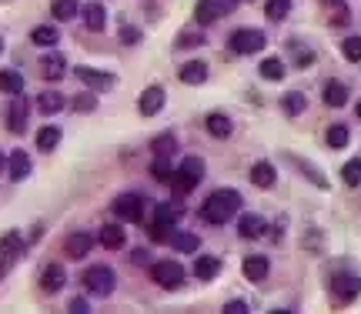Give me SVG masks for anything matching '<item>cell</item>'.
I'll list each match as a JSON object with an SVG mask.
<instances>
[{
	"label": "cell",
	"mask_w": 361,
	"mask_h": 314,
	"mask_svg": "<svg viewBox=\"0 0 361 314\" xmlns=\"http://www.w3.org/2000/svg\"><path fill=\"white\" fill-rule=\"evenodd\" d=\"M358 120H361V101H358Z\"/></svg>",
	"instance_id": "obj_51"
},
{
	"label": "cell",
	"mask_w": 361,
	"mask_h": 314,
	"mask_svg": "<svg viewBox=\"0 0 361 314\" xmlns=\"http://www.w3.org/2000/svg\"><path fill=\"white\" fill-rule=\"evenodd\" d=\"M67 107V101H64V94H57V90H44L41 97H37V110L44 114V117H50V114H60Z\"/></svg>",
	"instance_id": "obj_23"
},
{
	"label": "cell",
	"mask_w": 361,
	"mask_h": 314,
	"mask_svg": "<svg viewBox=\"0 0 361 314\" xmlns=\"http://www.w3.org/2000/svg\"><path fill=\"white\" fill-rule=\"evenodd\" d=\"M30 171H34L30 154L27 150H14V154H10V180H27Z\"/></svg>",
	"instance_id": "obj_21"
},
{
	"label": "cell",
	"mask_w": 361,
	"mask_h": 314,
	"mask_svg": "<svg viewBox=\"0 0 361 314\" xmlns=\"http://www.w3.org/2000/svg\"><path fill=\"white\" fill-rule=\"evenodd\" d=\"M71 311H74V314H84V311H87V301H84V298H74V301H71Z\"/></svg>",
	"instance_id": "obj_46"
},
{
	"label": "cell",
	"mask_w": 361,
	"mask_h": 314,
	"mask_svg": "<svg viewBox=\"0 0 361 314\" xmlns=\"http://www.w3.org/2000/svg\"><path fill=\"white\" fill-rule=\"evenodd\" d=\"M274 178H278V171H274L268 161H257V164L251 167V184H255V187H271Z\"/></svg>",
	"instance_id": "obj_27"
},
{
	"label": "cell",
	"mask_w": 361,
	"mask_h": 314,
	"mask_svg": "<svg viewBox=\"0 0 361 314\" xmlns=\"http://www.w3.org/2000/svg\"><path fill=\"white\" fill-rule=\"evenodd\" d=\"M80 17H84V27L94 30V34H101L107 27V10L101 3H84L80 7Z\"/></svg>",
	"instance_id": "obj_15"
},
{
	"label": "cell",
	"mask_w": 361,
	"mask_h": 314,
	"mask_svg": "<svg viewBox=\"0 0 361 314\" xmlns=\"http://www.w3.org/2000/svg\"><path fill=\"white\" fill-rule=\"evenodd\" d=\"M37 67H41V77H44V80H60V77L67 74V60H64V54H57V50H54V54H44Z\"/></svg>",
	"instance_id": "obj_13"
},
{
	"label": "cell",
	"mask_w": 361,
	"mask_h": 314,
	"mask_svg": "<svg viewBox=\"0 0 361 314\" xmlns=\"http://www.w3.org/2000/svg\"><path fill=\"white\" fill-rule=\"evenodd\" d=\"M204 127H208V134L211 137H231V131H234V124H231V117L227 114H221V110H214V114H208L204 117Z\"/></svg>",
	"instance_id": "obj_18"
},
{
	"label": "cell",
	"mask_w": 361,
	"mask_h": 314,
	"mask_svg": "<svg viewBox=\"0 0 361 314\" xmlns=\"http://www.w3.org/2000/svg\"><path fill=\"white\" fill-rule=\"evenodd\" d=\"M348 137H351V134H348V127H345V124H334V127L328 131V144H331L334 150H341V148L348 144Z\"/></svg>",
	"instance_id": "obj_39"
},
{
	"label": "cell",
	"mask_w": 361,
	"mask_h": 314,
	"mask_svg": "<svg viewBox=\"0 0 361 314\" xmlns=\"http://www.w3.org/2000/svg\"><path fill=\"white\" fill-rule=\"evenodd\" d=\"M264 217H261V214H244V217H241L238 221V234L241 238H248V241H255V238H261V234H264Z\"/></svg>",
	"instance_id": "obj_19"
},
{
	"label": "cell",
	"mask_w": 361,
	"mask_h": 314,
	"mask_svg": "<svg viewBox=\"0 0 361 314\" xmlns=\"http://www.w3.org/2000/svg\"><path fill=\"white\" fill-rule=\"evenodd\" d=\"M341 178H345L348 187H358L361 184V157H355V161H348V164L341 167Z\"/></svg>",
	"instance_id": "obj_37"
},
{
	"label": "cell",
	"mask_w": 361,
	"mask_h": 314,
	"mask_svg": "<svg viewBox=\"0 0 361 314\" xmlns=\"http://www.w3.org/2000/svg\"><path fill=\"white\" fill-rule=\"evenodd\" d=\"M50 14L57 20H74L80 14V3L77 0H50Z\"/></svg>",
	"instance_id": "obj_29"
},
{
	"label": "cell",
	"mask_w": 361,
	"mask_h": 314,
	"mask_svg": "<svg viewBox=\"0 0 361 314\" xmlns=\"http://www.w3.org/2000/svg\"><path fill=\"white\" fill-rule=\"evenodd\" d=\"M84 287H87L90 294H97V298H107V294L114 291V271L107 268V264L87 268L84 271Z\"/></svg>",
	"instance_id": "obj_2"
},
{
	"label": "cell",
	"mask_w": 361,
	"mask_h": 314,
	"mask_svg": "<svg viewBox=\"0 0 361 314\" xmlns=\"http://www.w3.org/2000/svg\"><path fill=\"white\" fill-rule=\"evenodd\" d=\"M331 24H334V27H345V24H351V10H348L345 3H338V10L331 14Z\"/></svg>",
	"instance_id": "obj_43"
},
{
	"label": "cell",
	"mask_w": 361,
	"mask_h": 314,
	"mask_svg": "<svg viewBox=\"0 0 361 314\" xmlns=\"http://www.w3.org/2000/svg\"><path fill=\"white\" fill-rule=\"evenodd\" d=\"M27 251V241L20 238V231H7L3 238H0V257H7V261H17V257Z\"/></svg>",
	"instance_id": "obj_14"
},
{
	"label": "cell",
	"mask_w": 361,
	"mask_h": 314,
	"mask_svg": "<svg viewBox=\"0 0 361 314\" xmlns=\"http://www.w3.org/2000/svg\"><path fill=\"white\" fill-rule=\"evenodd\" d=\"M325 104H328V107H345V104H348L345 84H338V80L325 84Z\"/></svg>",
	"instance_id": "obj_30"
},
{
	"label": "cell",
	"mask_w": 361,
	"mask_h": 314,
	"mask_svg": "<svg viewBox=\"0 0 361 314\" xmlns=\"http://www.w3.org/2000/svg\"><path fill=\"white\" fill-rule=\"evenodd\" d=\"M90 248H94V238H90L87 231H74L71 238L64 241V255L74 257V261H80V257L90 255Z\"/></svg>",
	"instance_id": "obj_11"
},
{
	"label": "cell",
	"mask_w": 361,
	"mask_h": 314,
	"mask_svg": "<svg viewBox=\"0 0 361 314\" xmlns=\"http://www.w3.org/2000/svg\"><path fill=\"white\" fill-rule=\"evenodd\" d=\"M0 54H3V41H0Z\"/></svg>",
	"instance_id": "obj_52"
},
{
	"label": "cell",
	"mask_w": 361,
	"mask_h": 314,
	"mask_svg": "<svg viewBox=\"0 0 361 314\" xmlns=\"http://www.w3.org/2000/svg\"><path fill=\"white\" fill-rule=\"evenodd\" d=\"M171 231H174V227L150 224V241H157V244H167V241H171Z\"/></svg>",
	"instance_id": "obj_42"
},
{
	"label": "cell",
	"mask_w": 361,
	"mask_h": 314,
	"mask_svg": "<svg viewBox=\"0 0 361 314\" xmlns=\"http://www.w3.org/2000/svg\"><path fill=\"white\" fill-rule=\"evenodd\" d=\"M174 251H180V255H191V251H197V234H191V231H171V241H167Z\"/></svg>",
	"instance_id": "obj_26"
},
{
	"label": "cell",
	"mask_w": 361,
	"mask_h": 314,
	"mask_svg": "<svg viewBox=\"0 0 361 314\" xmlns=\"http://www.w3.org/2000/svg\"><path fill=\"white\" fill-rule=\"evenodd\" d=\"M0 94H24V74L20 71H0Z\"/></svg>",
	"instance_id": "obj_28"
},
{
	"label": "cell",
	"mask_w": 361,
	"mask_h": 314,
	"mask_svg": "<svg viewBox=\"0 0 361 314\" xmlns=\"http://www.w3.org/2000/svg\"><path fill=\"white\" fill-rule=\"evenodd\" d=\"M241 271H244V278H248V281H264V278H268V271H271V264H268V257L264 255H251V257H244Z\"/></svg>",
	"instance_id": "obj_16"
},
{
	"label": "cell",
	"mask_w": 361,
	"mask_h": 314,
	"mask_svg": "<svg viewBox=\"0 0 361 314\" xmlns=\"http://www.w3.org/2000/svg\"><path fill=\"white\" fill-rule=\"evenodd\" d=\"M7 264H10V261H7V257H3V261H0V278H3V274H7Z\"/></svg>",
	"instance_id": "obj_48"
},
{
	"label": "cell",
	"mask_w": 361,
	"mask_h": 314,
	"mask_svg": "<svg viewBox=\"0 0 361 314\" xmlns=\"http://www.w3.org/2000/svg\"><path fill=\"white\" fill-rule=\"evenodd\" d=\"M27 117H30V104L24 94H14L10 97V107H7V127L10 134H24L27 131Z\"/></svg>",
	"instance_id": "obj_6"
},
{
	"label": "cell",
	"mask_w": 361,
	"mask_h": 314,
	"mask_svg": "<svg viewBox=\"0 0 361 314\" xmlns=\"http://www.w3.org/2000/svg\"><path fill=\"white\" fill-rule=\"evenodd\" d=\"M164 87H157V84H150L144 94H141V101H137V110L144 114V117H154V114H161V107H164Z\"/></svg>",
	"instance_id": "obj_10"
},
{
	"label": "cell",
	"mask_w": 361,
	"mask_h": 314,
	"mask_svg": "<svg viewBox=\"0 0 361 314\" xmlns=\"http://www.w3.org/2000/svg\"><path fill=\"white\" fill-rule=\"evenodd\" d=\"M64 285H67V271H64V264H47L44 274H41V291H44V294H57Z\"/></svg>",
	"instance_id": "obj_12"
},
{
	"label": "cell",
	"mask_w": 361,
	"mask_h": 314,
	"mask_svg": "<svg viewBox=\"0 0 361 314\" xmlns=\"http://www.w3.org/2000/svg\"><path fill=\"white\" fill-rule=\"evenodd\" d=\"M178 77L184 84H204V80H208V64H204V60H187L178 71Z\"/></svg>",
	"instance_id": "obj_22"
},
{
	"label": "cell",
	"mask_w": 361,
	"mask_h": 314,
	"mask_svg": "<svg viewBox=\"0 0 361 314\" xmlns=\"http://www.w3.org/2000/svg\"><path fill=\"white\" fill-rule=\"evenodd\" d=\"M60 144V127H54V124H47L44 131L37 134V150H54Z\"/></svg>",
	"instance_id": "obj_33"
},
{
	"label": "cell",
	"mask_w": 361,
	"mask_h": 314,
	"mask_svg": "<svg viewBox=\"0 0 361 314\" xmlns=\"http://www.w3.org/2000/svg\"><path fill=\"white\" fill-rule=\"evenodd\" d=\"M341 54H345L351 64H358L361 60V37H348L345 44H341Z\"/></svg>",
	"instance_id": "obj_41"
},
{
	"label": "cell",
	"mask_w": 361,
	"mask_h": 314,
	"mask_svg": "<svg viewBox=\"0 0 361 314\" xmlns=\"http://www.w3.org/2000/svg\"><path fill=\"white\" fill-rule=\"evenodd\" d=\"M227 10H231V0H197L194 20L201 27H208V24H214L218 17H225Z\"/></svg>",
	"instance_id": "obj_8"
},
{
	"label": "cell",
	"mask_w": 361,
	"mask_h": 314,
	"mask_svg": "<svg viewBox=\"0 0 361 314\" xmlns=\"http://www.w3.org/2000/svg\"><path fill=\"white\" fill-rule=\"evenodd\" d=\"M180 217H184V208H180V204H174V201L157 204V210H154V224H164V227H174Z\"/></svg>",
	"instance_id": "obj_20"
},
{
	"label": "cell",
	"mask_w": 361,
	"mask_h": 314,
	"mask_svg": "<svg viewBox=\"0 0 361 314\" xmlns=\"http://www.w3.org/2000/svg\"><path fill=\"white\" fill-rule=\"evenodd\" d=\"M248 311V304H244V301H227L225 304V314H244Z\"/></svg>",
	"instance_id": "obj_45"
},
{
	"label": "cell",
	"mask_w": 361,
	"mask_h": 314,
	"mask_svg": "<svg viewBox=\"0 0 361 314\" xmlns=\"http://www.w3.org/2000/svg\"><path fill=\"white\" fill-rule=\"evenodd\" d=\"M171 164H167V157H154V164H150V178L154 180H171Z\"/></svg>",
	"instance_id": "obj_40"
},
{
	"label": "cell",
	"mask_w": 361,
	"mask_h": 314,
	"mask_svg": "<svg viewBox=\"0 0 361 314\" xmlns=\"http://www.w3.org/2000/svg\"><path fill=\"white\" fill-rule=\"evenodd\" d=\"M264 44H268V37L255 27H241L231 34V50H234V54H257Z\"/></svg>",
	"instance_id": "obj_4"
},
{
	"label": "cell",
	"mask_w": 361,
	"mask_h": 314,
	"mask_svg": "<svg viewBox=\"0 0 361 314\" xmlns=\"http://www.w3.org/2000/svg\"><path fill=\"white\" fill-rule=\"evenodd\" d=\"M264 14H268L271 20H285V17L291 14V0H268V3H264Z\"/></svg>",
	"instance_id": "obj_35"
},
{
	"label": "cell",
	"mask_w": 361,
	"mask_h": 314,
	"mask_svg": "<svg viewBox=\"0 0 361 314\" xmlns=\"http://www.w3.org/2000/svg\"><path fill=\"white\" fill-rule=\"evenodd\" d=\"M71 107H74L77 114H90V110L97 107V97H94V90H84V94H77L74 101H71Z\"/></svg>",
	"instance_id": "obj_38"
},
{
	"label": "cell",
	"mask_w": 361,
	"mask_h": 314,
	"mask_svg": "<svg viewBox=\"0 0 361 314\" xmlns=\"http://www.w3.org/2000/svg\"><path fill=\"white\" fill-rule=\"evenodd\" d=\"M238 210H241V194L234 187H221V191L208 194V201L201 204V217L208 224H227Z\"/></svg>",
	"instance_id": "obj_1"
},
{
	"label": "cell",
	"mask_w": 361,
	"mask_h": 314,
	"mask_svg": "<svg viewBox=\"0 0 361 314\" xmlns=\"http://www.w3.org/2000/svg\"><path fill=\"white\" fill-rule=\"evenodd\" d=\"M281 107H285L288 117H298L301 110H304V94H298V90H288L285 97H281Z\"/></svg>",
	"instance_id": "obj_34"
},
{
	"label": "cell",
	"mask_w": 361,
	"mask_h": 314,
	"mask_svg": "<svg viewBox=\"0 0 361 314\" xmlns=\"http://www.w3.org/2000/svg\"><path fill=\"white\" fill-rule=\"evenodd\" d=\"M57 41H60V30L54 24H41V27L30 30V44H37V47H54Z\"/></svg>",
	"instance_id": "obj_25"
},
{
	"label": "cell",
	"mask_w": 361,
	"mask_h": 314,
	"mask_svg": "<svg viewBox=\"0 0 361 314\" xmlns=\"http://www.w3.org/2000/svg\"><path fill=\"white\" fill-rule=\"evenodd\" d=\"M131 261H134V264H144V261H148V251H144V248H137L134 255H131Z\"/></svg>",
	"instance_id": "obj_47"
},
{
	"label": "cell",
	"mask_w": 361,
	"mask_h": 314,
	"mask_svg": "<svg viewBox=\"0 0 361 314\" xmlns=\"http://www.w3.org/2000/svg\"><path fill=\"white\" fill-rule=\"evenodd\" d=\"M325 3H341V0H325Z\"/></svg>",
	"instance_id": "obj_49"
},
{
	"label": "cell",
	"mask_w": 361,
	"mask_h": 314,
	"mask_svg": "<svg viewBox=\"0 0 361 314\" xmlns=\"http://www.w3.org/2000/svg\"><path fill=\"white\" fill-rule=\"evenodd\" d=\"M120 41H124L127 47L141 44V30H137V27H124V30H120Z\"/></svg>",
	"instance_id": "obj_44"
},
{
	"label": "cell",
	"mask_w": 361,
	"mask_h": 314,
	"mask_svg": "<svg viewBox=\"0 0 361 314\" xmlns=\"http://www.w3.org/2000/svg\"><path fill=\"white\" fill-rule=\"evenodd\" d=\"M204 44V34L201 30H180L178 41H174V47H180V50H187V47H201Z\"/></svg>",
	"instance_id": "obj_36"
},
{
	"label": "cell",
	"mask_w": 361,
	"mask_h": 314,
	"mask_svg": "<svg viewBox=\"0 0 361 314\" xmlns=\"http://www.w3.org/2000/svg\"><path fill=\"white\" fill-rule=\"evenodd\" d=\"M150 278H154V285L174 291V287L184 285V268H180L178 261H157V264L150 268Z\"/></svg>",
	"instance_id": "obj_5"
},
{
	"label": "cell",
	"mask_w": 361,
	"mask_h": 314,
	"mask_svg": "<svg viewBox=\"0 0 361 314\" xmlns=\"http://www.w3.org/2000/svg\"><path fill=\"white\" fill-rule=\"evenodd\" d=\"M74 74H77V80H80V84H87L90 90H111L114 87V74L97 71V67H77Z\"/></svg>",
	"instance_id": "obj_9"
},
{
	"label": "cell",
	"mask_w": 361,
	"mask_h": 314,
	"mask_svg": "<svg viewBox=\"0 0 361 314\" xmlns=\"http://www.w3.org/2000/svg\"><path fill=\"white\" fill-rule=\"evenodd\" d=\"M218 274H221V257L201 255L194 261V278H197V281H214Z\"/></svg>",
	"instance_id": "obj_17"
},
{
	"label": "cell",
	"mask_w": 361,
	"mask_h": 314,
	"mask_svg": "<svg viewBox=\"0 0 361 314\" xmlns=\"http://www.w3.org/2000/svg\"><path fill=\"white\" fill-rule=\"evenodd\" d=\"M328 294L334 304H351V301L361 294V281L355 274H334L328 285Z\"/></svg>",
	"instance_id": "obj_3"
},
{
	"label": "cell",
	"mask_w": 361,
	"mask_h": 314,
	"mask_svg": "<svg viewBox=\"0 0 361 314\" xmlns=\"http://www.w3.org/2000/svg\"><path fill=\"white\" fill-rule=\"evenodd\" d=\"M261 77L264 80H281L285 77V60H278V57H268V60H261Z\"/></svg>",
	"instance_id": "obj_32"
},
{
	"label": "cell",
	"mask_w": 361,
	"mask_h": 314,
	"mask_svg": "<svg viewBox=\"0 0 361 314\" xmlns=\"http://www.w3.org/2000/svg\"><path fill=\"white\" fill-rule=\"evenodd\" d=\"M101 244H104L107 251H120V248L127 244L124 227H120V224H104V227H101Z\"/></svg>",
	"instance_id": "obj_24"
},
{
	"label": "cell",
	"mask_w": 361,
	"mask_h": 314,
	"mask_svg": "<svg viewBox=\"0 0 361 314\" xmlns=\"http://www.w3.org/2000/svg\"><path fill=\"white\" fill-rule=\"evenodd\" d=\"M114 214H118L120 221H127V224H137L141 217H144V197L141 194H120L114 201Z\"/></svg>",
	"instance_id": "obj_7"
},
{
	"label": "cell",
	"mask_w": 361,
	"mask_h": 314,
	"mask_svg": "<svg viewBox=\"0 0 361 314\" xmlns=\"http://www.w3.org/2000/svg\"><path fill=\"white\" fill-rule=\"evenodd\" d=\"M150 150H154V157H171L174 150H178V137L174 134H161L150 141Z\"/></svg>",
	"instance_id": "obj_31"
},
{
	"label": "cell",
	"mask_w": 361,
	"mask_h": 314,
	"mask_svg": "<svg viewBox=\"0 0 361 314\" xmlns=\"http://www.w3.org/2000/svg\"><path fill=\"white\" fill-rule=\"evenodd\" d=\"M0 171H3V154H0Z\"/></svg>",
	"instance_id": "obj_50"
}]
</instances>
